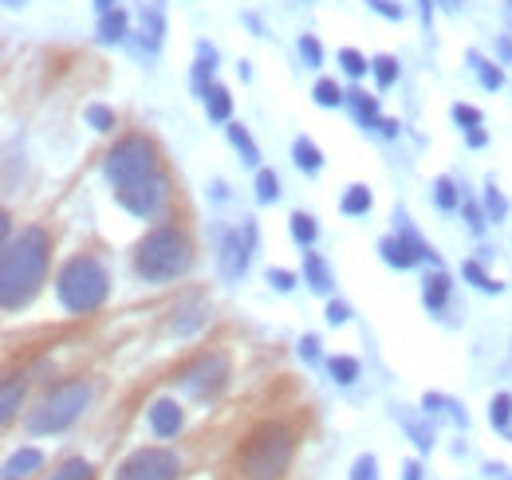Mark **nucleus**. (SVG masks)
I'll return each instance as SVG.
<instances>
[{"mask_svg": "<svg viewBox=\"0 0 512 480\" xmlns=\"http://www.w3.org/2000/svg\"><path fill=\"white\" fill-rule=\"evenodd\" d=\"M394 233H398V237H402L410 248H414V252H418V260H422V264H434V268L442 264V256H438V252H434V248L422 240V233L410 225V217H406L402 209H394Z\"/></svg>", "mask_w": 512, "mask_h": 480, "instance_id": "14", "label": "nucleus"}, {"mask_svg": "<svg viewBox=\"0 0 512 480\" xmlns=\"http://www.w3.org/2000/svg\"><path fill=\"white\" fill-rule=\"evenodd\" d=\"M351 480H379V461H375V453L355 457V465H351Z\"/></svg>", "mask_w": 512, "mask_h": 480, "instance_id": "44", "label": "nucleus"}, {"mask_svg": "<svg viewBox=\"0 0 512 480\" xmlns=\"http://www.w3.org/2000/svg\"><path fill=\"white\" fill-rule=\"evenodd\" d=\"M323 315H327V323H331V327H343V323L351 319V307H347V303H339V300H331Z\"/></svg>", "mask_w": 512, "mask_h": 480, "instance_id": "47", "label": "nucleus"}, {"mask_svg": "<svg viewBox=\"0 0 512 480\" xmlns=\"http://www.w3.org/2000/svg\"><path fill=\"white\" fill-rule=\"evenodd\" d=\"M225 134H229V142H233V150L241 154V162H245V166H260V146H256L253 134H249L241 122H229V126H225Z\"/></svg>", "mask_w": 512, "mask_h": 480, "instance_id": "23", "label": "nucleus"}, {"mask_svg": "<svg viewBox=\"0 0 512 480\" xmlns=\"http://www.w3.org/2000/svg\"><path fill=\"white\" fill-rule=\"evenodd\" d=\"M398 130H402V122H398V119L379 122V134H383V138H398Z\"/></svg>", "mask_w": 512, "mask_h": 480, "instance_id": "51", "label": "nucleus"}, {"mask_svg": "<svg viewBox=\"0 0 512 480\" xmlns=\"http://www.w3.org/2000/svg\"><path fill=\"white\" fill-rule=\"evenodd\" d=\"M178 473H182V457L174 449L142 445L119 465L115 480H178Z\"/></svg>", "mask_w": 512, "mask_h": 480, "instance_id": "9", "label": "nucleus"}, {"mask_svg": "<svg viewBox=\"0 0 512 480\" xmlns=\"http://www.w3.org/2000/svg\"><path fill=\"white\" fill-rule=\"evenodd\" d=\"M193 268V244L178 225H158L154 233L138 240L134 248V272L146 284H170L182 280Z\"/></svg>", "mask_w": 512, "mask_h": 480, "instance_id": "2", "label": "nucleus"}, {"mask_svg": "<svg viewBox=\"0 0 512 480\" xmlns=\"http://www.w3.org/2000/svg\"><path fill=\"white\" fill-rule=\"evenodd\" d=\"M367 8H375V12H379V16H386V20H394V24H398V20H402V16H406V12H402V4H398V0H367Z\"/></svg>", "mask_w": 512, "mask_h": 480, "instance_id": "46", "label": "nucleus"}, {"mask_svg": "<svg viewBox=\"0 0 512 480\" xmlns=\"http://www.w3.org/2000/svg\"><path fill=\"white\" fill-rule=\"evenodd\" d=\"M339 67H343L351 79H363V75L371 71L367 56H363V52H355V48H343V52H339Z\"/></svg>", "mask_w": 512, "mask_h": 480, "instance_id": "38", "label": "nucleus"}, {"mask_svg": "<svg viewBox=\"0 0 512 480\" xmlns=\"http://www.w3.org/2000/svg\"><path fill=\"white\" fill-rule=\"evenodd\" d=\"M304 284L316 292V296H331V268H327V260H323L320 252H312V248H304Z\"/></svg>", "mask_w": 512, "mask_h": 480, "instance_id": "16", "label": "nucleus"}, {"mask_svg": "<svg viewBox=\"0 0 512 480\" xmlns=\"http://www.w3.org/2000/svg\"><path fill=\"white\" fill-rule=\"evenodd\" d=\"M300 60H304V67H323V44L316 40V36H300Z\"/></svg>", "mask_w": 512, "mask_h": 480, "instance_id": "43", "label": "nucleus"}, {"mask_svg": "<svg viewBox=\"0 0 512 480\" xmlns=\"http://www.w3.org/2000/svg\"><path fill=\"white\" fill-rule=\"evenodd\" d=\"M150 174H162V170H158V150H154V142H150L146 134H127V138H119L115 150H111L107 162H103V178L111 181L115 189L134 185V181L150 178Z\"/></svg>", "mask_w": 512, "mask_h": 480, "instance_id": "6", "label": "nucleus"}, {"mask_svg": "<svg viewBox=\"0 0 512 480\" xmlns=\"http://www.w3.org/2000/svg\"><path fill=\"white\" fill-rule=\"evenodd\" d=\"M213 71H217V48L205 44V40H197V63H193V91H197V99L209 91Z\"/></svg>", "mask_w": 512, "mask_h": 480, "instance_id": "18", "label": "nucleus"}, {"mask_svg": "<svg viewBox=\"0 0 512 480\" xmlns=\"http://www.w3.org/2000/svg\"><path fill=\"white\" fill-rule=\"evenodd\" d=\"M115 197H119V205L127 209L130 217L154 221V217L166 209V201H170V181L162 178V174H150V178L134 181V185L115 189Z\"/></svg>", "mask_w": 512, "mask_h": 480, "instance_id": "10", "label": "nucleus"}, {"mask_svg": "<svg viewBox=\"0 0 512 480\" xmlns=\"http://www.w3.org/2000/svg\"><path fill=\"white\" fill-rule=\"evenodd\" d=\"M449 292H453L449 276L442 268H434V272L422 280V303H426V311H430V315H442L449 307Z\"/></svg>", "mask_w": 512, "mask_h": 480, "instance_id": "12", "label": "nucleus"}, {"mask_svg": "<svg viewBox=\"0 0 512 480\" xmlns=\"http://www.w3.org/2000/svg\"><path fill=\"white\" fill-rule=\"evenodd\" d=\"M288 221H292V240H296L300 248H312V244H316V237H320V225H316V217H312V213L296 209Z\"/></svg>", "mask_w": 512, "mask_h": 480, "instance_id": "26", "label": "nucleus"}, {"mask_svg": "<svg viewBox=\"0 0 512 480\" xmlns=\"http://www.w3.org/2000/svg\"><path fill=\"white\" fill-rule=\"evenodd\" d=\"M280 197V178L272 170H256V201L260 205H272Z\"/></svg>", "mask_w": 512, "mask_h": 480, "instance_id": "37", "label": "nucleus"}, {"mask_svg": "<svg viewBox=\"0 0 512 480\" xmlns=\"http://www.w3.org/2000/svg\"><path fill=\"white\" fill-rule=\"evenodd\" d=\"M201 103H205V115H209V122L229 126V119H233V95H229L221 83H209V91L201 95Z\"/></svg>", "mask_w": 512, "mask_h": 480, "instance_id": "19", "label": "nucleus"}, {"mask_svg": "<svg viewBox=\"0 0 512 480\" xmlns=\"http://www.w3.org/2000/svg\"><path fill=\"white\" fill-rule=\"evenodd\" d=\"M268 284L276 292H292L296 288V272H284V268H268Z\"/></svg>", "mask_w": 512, "mask_h": 480, "instance_id": "45", "label": "nucleus"}, {"mask_svg": "<svg viewBox=\"0 0 512 480\" xmlns=\"http://www.w3.org/2000/svg\"><path fill=\"white\" fill-rule=\"evenodd\" d=\"M379 252H383L386 264H390V268H398V272H410V268H418V264H422V260H418V252L398 237V233H390V237L379 240Z\"/></svg>", "mask_w": 512, "mask_h": 480, "instance_id": "15", "label": "nucleus"}, {"mask_svg": "<svg viewBox=\"0 0 512 480\" xmlns=\"http://www.w3.org/2000/svg\"><path fill=\"white\" fill-rule=\"evenodd\" d=\"M95 8L99 12H115V0H95Z\"/></svg>", "mask_w": 512, "mask_h": 480, "instance_id": "55", "label": "nucleus"}, {"mask_svg": "<svg viewBox=\"0 0 512 480\" xmlns=\"http://www.w3.org/2000/svg\"><path fill=\"white\" fill-rule=\"evenodd\" d=\"M418 16H422V24L430 28V24H434V0H418Z\"/></svg>", "mask_w": 512, "mask_h": 480, "instance_id": "50", "label": "nucleus"}, {"mask_svg": "<svg viewBox=\"0 0 512 480\" xmlns=\"http://www.w3.org/2000/svg\"><path fill=\"white\" fill-rule=\"evenodd\" d=\"M402 429L410 433V441L418 445V453H430V449H434V425H430V418L418 421V418H410V414H402Z\"/></svg>", "mask_w": 512, "mask_h": 480, "instance_id": "29", "label": "nucleus"}, {"mask_svg": "<svg viewBox=\"0 0 512 480\" xmlns=\"http://www.w3.org/2000/svg\"><path fill=\"white\" fill-rule=\"evenodd\" d=\"M292 162H296V170H304V174H320L323 170L320 146H316L312 138H296V142H292Z\"/></svg>", "mask_w": 512, "mask_h": 480, "instance_id": "24", "label": "nucleus"}, {"mask_svg": "<svg viewBox=\"0 0 512 480\" xmlns=\"http://www.w3.org/2000/svg\"><path fill=\"white\" fill-rule=\"evenodd\" d=\"M87 402H91V382H60V386H52V390L40 398V406L24 418V429H28L32 437L64 433L67 425L79 421V414L87 410Z\"/></svg>", "mask_w": 512, "mask_h": 480, "instance_id": "5", "label": "nucleus"}, {"mask_svg": "<svg viewBox=\"0 0 512 480\" xmlns=\"http://www.w3.org/2000/svg\"><path fill=\"white\" fill-rule=\"evenodd\" d=\"M52 260V237L40 225L20 229L12 240H4L0 256V303L4 311H20L36 300Z\"/></svg>", "mask_w": 512, "mask_h": 480, "instance_id": "1", "label": "nucleus"}, {"mask_svg": "<svg viewBox=\"0 0 512 480\" xmlns=\"http://www.w3.org/2000/svg\"><path fill=\"white\" fill-rule=\"evenodd\" d=\"M312 99H316L320 107H343V103H347V91H343L335 79H320V83L312 87Z\"/></svg>", "mask_w": 512, "mask_h": 480, "instance_id": "35", "label": "nucleus"}, {"mask_svg": "<svg viewBox=\"0 0 512 480\" xmlns=\"http://www.w3.org/2000/svg\"><path fill=\"white\" fill-rule=\"evenodd\" d=\"M465 60H469V67L477 71V79H481V87H485V91H501V87H505V71H501L497 63H485L477 52H469Z\"/></svg>", "mask_w": 512, "mask_h": 480, "instance_id": "27", "label": "nucleus"}, {"mask_svg": "<svg viewBox=\"0 0 512 480\" xmlns=\"http://www.w3.org/2000/svg\"><path fill=\"white\" fill-rule=\"evenodd\" d=\"M4 4H8V8H20V4H24V0H4Z\"/></svg>", "mask_w": 512, "mask_h": 480, "instance_id": "57", "label": "nucleus"}, {"mask_svg": "<svg viewBox=\"0 0 512 480\" xmlns=\"http://www.w3.org/2000/svg\"><path fill=\"white\" fill-rule=\"evenodd\" d=\"M24 374H8L4 378V402H0V421L4 425H12L16 414H20V402H24Z\"/></svg>", "mask_w": 512, "mask_h": 480, "instance_id": "21", "label": "nucleus"}, {"mask_svg": "<svg viewBox=\"0 0 512 480\" xmlns=\"http://www.w3.org/2000/svg\"><path fill=\"white\" fill-rule=\"evenodd\" d=\"M371 71H375V83H379V87H394V79H398V60H394V56H375V60H371Z\"/></svg>", "mask_w": 512, "mask_h": 480, "instance_id": "40", "label": "nucleus"}, {"mask_svg": "<svg viewBox=\"0 0 512 480\" xmlns=\"http://www.w3.org/2000/svg\"><path fill=\"white\" fill-rule=\"evenodd\" d=\"M245 24L253 28V36H264V32H260V20H256V16H245Z\"/></svg>", "mask_w": 512, "mask_h": 480, "instance_id": "56", "label": "nucleus"}, {"mask_svg": "<svg viewBox=\"0 0 512 480\" xmlns=\"http://www.w3.org/2000/svg\"><path fill=\"white\" fill-rule=\"evenodd\" d=\"M347 103H351V111H355V122L359 126H367V130H379V99L375 95H367V91H347Z\"/></svg>", "mask_w": 512, "mask_h": 480, "instance_id": "20", "label": "nucleus"}, {"mask_svg": "<svg viewBox=\"0 0 512 480\" xmlns=\"http://www.w3.org/2000/svg\"><path fill=\"white\" fill-rule=\"evenodd\" d=\"M48 480H95V469H91V461L71 457V461H64V465H60Z\"/></svg>", "mask_w": 512, "mask_h": 480, "instance_id": "36", "label": "nucleus"}, {"mask_svg": "<svg viewBox=\"0 0 512 480\" xmlns=\"http://www.w3.org/2000/svg\"><path fill=\"white\" fill-rule=\"evenodd\" d=\"M485 213H489V221H493V225H501V221L509 217V197L493 185V178L485 181Z\"/></svg>", "mask_w": 512, "mask_h": 480, "instance_id": "33", "label": "nucleus"}, {"mask_svg": "<svg viewBox=\"0 0 512 480\" xmlns=\"http://www.w3.org/2000/svg\"><path fill=\"white\" fill-rule=\"evenodd\" d=\"M300 359L304 362L320 359V335H304V339H300Z\"/></svg>", "mask_w": 512, "mask_h": 480, "instance_id": "48", "label": "nucleus"}, {"mask_svg": "<svg viewBox=\"0 0 512 480\" xmlns=\"http://www.w3.org/2000/svg\"><path fill=\"white\" fill-rule=\"evenodd\" d=\"M327 374H331V382L351 386V382L363 374V366H359V359H351V355H335V359L327 362Z\"/></svg>", "mask_w": 512, "mask_h": 480, "instance_id": "30", "label": "nucleus"}, {"mask_svg": "<svg viewBox=\"0 0 512 480\" xmlns=\"http://www.w3.org/2000/svg\"><path fill=\"white\" fill-rule=\"evenodd\" d=\"M371 205H375L371 189H367V185H351V189L343 193V201H339V213H343V217H367Z\"/></svg>", "mask_w": 512, "mask_h": 480, "instance_id": "25", "label": "nucleus"}, {"mask_svg": "<svg viewBox=\"0 0 512 480\" xmlns=\"http://www.w3.org/2000/svg\"><path fill=\"white\" fill-rule=\"evenodd\" d=\"M509 16H512V0H509Z\"/></svg>", "mask_w": 512, "mask_h": 480, "instance_id": "60", "label": "nucleus"}, {"mask_svg": "<svg viewBox=\"0 0 512 480\" xmlns=\"http://www.w3.org/2000/svg\"><path fill=\"white\" fill-rule=\"evenodd\" d=\"M130 36V16L123 8H115V12H103V20H99V44H123Z\"/></svg>", "mask_w": 512, "mask_h": 480, "instance_id": "22", "label": "nucleus"}, {"mask_svg": "<svg viewBox=\"0 0 512 480\" xmlns=\"http://www.w3.org/2000/svg\"><path fill=\"white\" fill-rule=\"evenodd\" d=\"M229 378H233L229 355H221V351H205V355H197L190 366H182L178 386L190 394L193 402H213L217 394H225Z\"/></svg>", "mask_w": 512, "mask_h": 480, "instance_id": "7", "label": "nucleus"}, {"mask_svg": "<svg viewBox=\"0 0 512 480\" xmlns=\"http://www.w3.org/2000/svg\"><path fill=\"white\" fill-rule=\"evenodd\" d=\"M461 276H465V280H469L477 292H489V296L505 292V284H497V280H493V276H489V272H485L477 260H465V264H461Z\"/></svg>", "mask_w": 512, "mask_h": 480, "instance_id": "28", "label": "nucleus"}, {"mask_svg": "<svg viewBox=\"0 0 512 480\" xmlns=\"http://www.w3.org/2000/svg\"><path fill=\"white\" fill-rule=\"evenodd\" d=\"M182 425H186V414H182V406L174 398H158L150 406V429H154V437H162V441L166 437H178Z\"/></svg>", "mask_w": 512, "mask_h": 480, "instance_id": "11", "label": "nucleus"}, {"mask_svg": "<svg viewBox=\"0 0 512 480\" xmlns=\"http://www.w3.org/2000/svg\"><path fill=\"white\" fill-rule=\"evenodd\" d=\"M465 142H469V150H481V146H489V130L473 126V130H465Z\"/></svg>", "mask_w": 512, "mask_h": 480, "instance_id": "49", "label": "nucleus"}, {"mask_svg": "<svg viewBox=\"0 0 512 480\" xmlns=\"http://www.w3.org/2000/svg\"><path fill=\"white\" fill-rule=\"evenodd\" d=\"M83 119H87V126H91V130H99V134H111V130L119 126V115H115L111 107H103V103H87Z\"/></svg>", "mask_w": 512, "mask_h": 480, "instance_id": "32", "label": "nucleus"}, {"mask_svg": "<svg viewBox=\"0 0 512 480\" xmlns=\"http://www.w3.org/2000/svg\"><path fill=\"white\" fill-rule=\"evenodd\" d=\"M501 480H512V477H509V473H505V477H501Z\"/></svg>", "mask_w": 512, "mask_h": 480, "instance_id": "59", "label": "nucleus"}, {"mask_svg": "<svg viewBox=\"0 0 512 480\" xmlns=\"http://www.w3.org/2000/svg\"><path fill=\"white\" fill-rule=\"evenodd\" d=\"M497 48H501V56H505V60H512V36H501V44H497Z\"/></svg>", "mask_w": 512, "mask_h": 480, "instance_id": "54", "label": "nucleus"}, {"mask_svg": "<svg viewBox=\"0 0 512 480\" xmlns=\"http://www.w3.org/2000/svg\"><path fill=\"white\" fill-rule=\"evenodd\" d=\"M256 244H260V233H256L253 217H245V221H241V229H229V233H221L217 268H221V276H225L229 284L245 280V272H249V260H253Z\"/></svg>", "mask_w": 512, "mask_h": 480, "instance_id": "8", "label": "nucleus"}, {"mask_svg": "<svg viewBox=\"0 0 512 480\" xmlns=\"http://www.w3.org/2000/svg\"><path fill=\"white\" fill-rule=\"evenodd\" d=\"M402 480H422V465L418 461H406L402 465Z\"/></svg>", "mask_w": 512, "mask_h": 480, "instance_id": "52", "label": "nucleus"}, {"mask_svg": "<svg viewBox=\"0 0 512 480\" xmlns=\"http://www.w3.org/2000/svg\"><path fill=\"white\" fill-rule=\"evenodd\" d=\"M449 115H453V122H457L461 130H473V126H481V122H485V115H481L477 107H469V103H453V107H449Z\"/></svg>", "mask_w": 512, "mask_h": 480, "instance_id": "42", "label": "nucleus"}, {"mask_svg": "<svg viewBox=\"0 0 512 480\" xmlns=\"http://www.w3.org/2000/svg\"><path fill=\"white\" fill-rule=\"evenodd\" d=\"M489 421H493V429H501V433H509L512 425V394L509 390H501L493 402H489Z\"/></svg>", "mask_w": 512, "mask_h": 480, "instance_id": "34", "label": "nucleus"}, {"mask_svg": "<svg viewBox=\"0 0 512 480\" xmlns=\"http://www.w3.org/2000/svg\"><path fill=\"white\" fill-rule=\"evenodd\" d=\"M44 469V453L40 449H20V453H12L8 461H4V480H28V477H36Z\"/></svg>", "mask_w": 512, "mask_h": 480, "instance_id": "17", "label": "nucleus"}, {"mask_svg": "<svg viewBox=\"0 0 512 480\" xmlns=\"http://www.w3.org/2000/svg\"><path fill=\"white\" fill-rule=\"evenodd\" d=\"M434 201H438L442 213H457L465 197H461V189H457V181L453 178H438L434 181Z\"/></svg>", "mask_w": 512, "mask_h": 480, "instance_id": "31", "label": "nucleus"}, {"mask_svg": "<svg viewBox=\"0 0 512 480\" xmlns=\"http://www.w3.org/2000/svg\"><path fill=\"white\" fill-rule=\"evenodd\" d=\"M442 4H449V8H457V0H442Z\"/></svg>", "mask_w": 512, "mask_h": 480, "instance_id": "58", "label": "nucleus"}, {"mask_svg": "<svg viewBox=\"0 0 512 480\" xmlns=\"http://www.w3.org/2000/svg\"><path fill=\"white\" fill-rule=\"evenodd\" d=\"M201 323H205V311H197V307H178L174 311V331L178 335H193Z\"/></svg>", "mask_w": 512, "mask_h": 480, "instance_id": "39", "label": "nucleus"}, {"mask_svg": "<svg viewBox=\"0 0 512 480\" xmlns=\"http://www.w3.org/2000/svg\"><path fill=\"white\" fill-rule=\"evenodd\" d=\"M461 213H465V225H469V233H473V237H481V233H485V225H489V213H485V205H477V201H461Z\"/></svg>", "mask_w": 512, "mask_h": 480, "instance_id": "41", "label": "nucleus"}, {"mask_svg": "<svg viewBox=\"0 0 512 480\" xmlns=\"http://www.w3.org/2000/svg\"><path fill=\"white\" fill-rule=\"evenodd\" d=\"M485 473H489V480H501L505 473H509V465H501V461H497V465H485Z\"/></svg>", "mask_w": 512, "mask_h": 480, "instance_id": "53", "label": "nucleus"}, {"mask_svg": "<svg viewBox=\"0 0 512 480\" xmlns=\"http://www.w3.org/2000/svg\"><path fill=\"white\" fill-rule=\"evenodd\" d=\"M292 457H296V437H292V429L268 421V425L253 429L249 441L241 445L237 469H241L245 480H280L288 473Z\"/></svg>", "mask_w": 512, "mask_h": 480, "instance_id": "4", "label": "nucleus"}, {"mask_svg": "<svg viewBox=\"0 0 512 480\" xmlns=\"http://www.w3.org/2000/svg\"><path fill=\"white\" fill-rule=\"evenodd\" d=\"M162 36H166V16H162V4L154 0L150 8L142 4V52L154 56L162 48Z\"/></svg>", "mask_w": 512, "mask_h": 480, "instance_id": "13", "label": "nucleus"}, {"mask_svg": "<svg viewBox=\"0 0 512 480\" xmlns=\"http://www.w3.org/2000/svg\"><path fill=\"white\" fill-rule=\"evenodd\" d=\"M111 296V272L99 256H71L60 276H56V300L64 303L71 315H91Z\"/></svg>", "mask_w": 512, "mask_h": 480, "instance_id": "3", "label": "nucleus"}]
</instances>
